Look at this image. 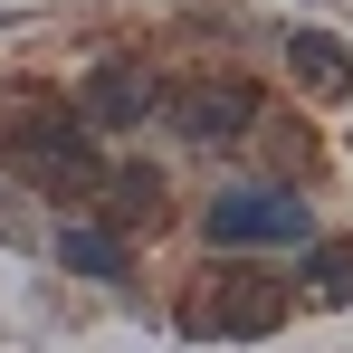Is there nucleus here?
I'll return each instance as SVG.
<instances>
[{
	"label": "nucleus",
	"instance_id": "nucleus-1",
	"mask_svg": "<svg viewBox=\"0 0 353 353\" xmlns=\"http://www.w3.org/2000/svg\"><path fill=\"white\" fill-rule=\"evenodd\" d=\"M181 325L191 334H230V344H248V334H277L287 325V277L277 268H220V277H201L191 287V305H181Z\"/></svg>",
	"mask_w": 353,
	"mask_h": 353
},
{
	"label": "nucleus",
	"instance_id": "nucleus-2",
	"mask_svg": "<svg viewBox=\"0 0 353 353\" xmlns=\"http://www.w3.org/2000/svg\"><path fill=\"white\" fill-rule=\"evenodd\" d=\"M201 230H210V248H305L315 210H305L296 181H258V191H220Z\"/></svg>",
	"mask_w": 353,
	"mask_h": 353
},
{
	"label": "nucleus",
	"instance_id": "nucleus-3",
	"mask_svg": "<svg viewBox=\"0 0 353 353\" xmlns=\"http://www.w3.org/2000/svg\"><path fill=\"white\" fill-rule=\"evenodd\" d=\"M163 115H172L181 143H248L258 134V86L248 77H191Z\"/></svg>",
	"mask_w": 353,
	"mask_h": 353
},
{
	"label": "nucleus",
	"instance_id": "nucleus-4",
	"mask_svg": "<svg viewBox=\"0 0 353 353\" xmlns=\"http://www.w3.org/2000/svg\"><path fill=\"white\" fill-rule=\"evenodd\" d=\"M143 115H163V77L143 58H105L77 86V124H86V134H134Z\"/></svg>",
	"mask_w": 353,
	"mask_h": 353
},
{
	"label": "nucleus",
	"instance_id": "nucleus-5",
	"mask_svg": "<svg viewBox=\"0 0 353 353\" xmlns=\"http://www.w3.org/2000/svg\"><path fill=\"white\" fill-rule=\"evenodd\" d=\"M287 67H296V86L325 96V105H344V96H353V58L325 39V29H287Z\"/></svg>",
	"mask_w": 353,
	"mask_h": 353
},
{
	"label": "nucleus",
	"instance_id": "nucleus-6",
	"mask_svg": "<svg viewBox=\"0 0 353 353\" xmlns=\"http://www.w3.org/2000/svg\"><path fill=\"white\" fill-rule=\"evenodd\" d=\"M58 258L96 287H124V230H96V220H67L58 230Z\"/></svg>",
	"mask_w": 353,
	"mask_h": 353
},
{
	"label": "nucleus",
	"instance_id": "nucleus-7",
	"mask_svg": "<svg viewBox=\"0 0 353 353\" xmlns=\"http://www.w3.org/2000/svg\"><path fill=\"white\" fill-rule=\"evenodd\" d=\"M105 181H115V191H105V230H134V220L153 230V220H163V172H153V163H124V172H105Z\"/></svg>",
	"mask_w": 353,
	"mask_h": 353
},
{
	"label": "nucleus",
	"instance_id": "nucleus-8",
	"mask_svg": "<svg viewBox=\"0 0 353 353\" xmlns=\"http://www.w3.org/2000/svg\"><path fill=\"white\" fill-rule=\"evenodd\" d=\"M305 296H325V305H344V296H353V239H325V248H315Z\"/></svg>",
	"mask_w": 353,
	"mask_h": 353
}]
</instances>
